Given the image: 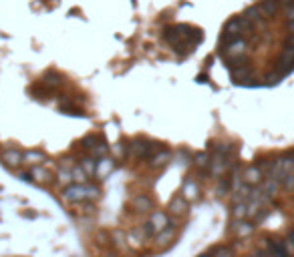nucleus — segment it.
Wrapping results in <instances>:
<instances>
[{
  "mask_svg": "<svg viewBox=\"0 0 294 257\" xmlns=\"http://www.w3.org/2000/svg\"><path fill=\"white\" fill-rule=\"evenodd\" d=\"M63 199L67 203H81V201H85L87 199V185H81V183L69 185L63 191Z\"/></svg>",
  "mask_w": 294,
  "mask_h": 257,
  "instance_id": "f257e3e1",
  "label": "nucleus"
},
{
  "mask_svg": "<svg viewBox=\"0 0 294 257\" xmlns=\"http://www.w3.org/2000/svg\"><path fill=\"white\" fill-rule=\"evenodd\" d=\"M266 249H268V253L272 257H290V253L286 249V243L282 239H268Z\"/></svg>",
  "mask_w": 294,
  "mask_h": 257,
  "instance_id": "f03ea898",
  "label": "nucleus"
},
{
  "mask_svg": "<svg viewBox=\"0 0 294 257\" xmlns=\"http://www.w3.org/2000/svg\"><path fill=\"white\" fill-rule=\"evenodd\" d=\"M246 48H248V44H246V41H244V39L234 41V43H230V44H228V48H226V58L230 60V58L242 56V54H246Z\"/></svg>",
  "mask_w": 294,
  "mask_h": 257,
  "instance_id": "7ed1b4c3",
  "label": "nucleus"
},
{
  "mask_svg": "<svg viewBox=\"0 0 294 257\" xmlns=\"http://www.w3.org/2000/svg\"><path fill=\"white\" fill-rule=\"evenodd\" d=\"M131 207H133L137 213H151L153 201H151L149 195H137V197L131 201Z\"/></svg>",
  "mask_w": 294,
  "mask_h": 257,
  "instance_id": "20e7f679",
  "label": "nucleus"
},
{
  "mask_svg": "<svg viewBox=\"0 0 294 257\" xmlns=\"http://www.w3.org/2000/svg\"><path fill=\"white\" fill-rule=\"evenodd\" d=\"M173 241H175V229H173V227H165V229H161V231L155 235V245L161 247V249L169 247Z\"/></svg>",
  "mask_w": 294,
  "mask_h": 257,
  "instance_id": "39448f33",
  "label": "nucleus"
},
{
  "mask_svg": "<svg viewBox=\"0 0 294 257\" xmlns=\"http://www.w3.org/2000/svg\"><path fill=\"white\" fill-rule=\"evenodd\" d=\"M169 211L175 215V217H184L188 213V199L184 195H178L173 197L171 203H169Z\"/></svg>",
  "mask_w": 294,
  "mask_h": 257,
  "instance_id": "423d86ee",
  "label": "nucleus"
},
{
  "mask_svg": "<svg viewBox=\"0 0 294 257\" xmlns=\"http://www.w3.org/2000/svg\"><path fill=\"white\" fill-rule=\"evenodd\" d=\"M151 225H153V229H155V233H159L161 229H165V227H169V217H167V213H163V211H153L151 213V221H149Z\"/></svg>",
  "mask_w": 294,
  "mask_h": 257,
  "instance_id": "0eeeda50",
  "label": "nucleus"
},
{
  "mask_svg": "<svg viewBox=\"0 0 294 257\" xmlns=\"http://www.w3.org/2000/svg\"><path fill=\"white\" fill-rule=\"evenodd\" d=\"M2 161H4V165L6 167H20V163H22V155L18 153V151H14V149H6V151H2Z\"/></svg>",
  "mask_w": 294,
  "mask_h": 257,
  "instance_id": "6e6552de",
  "label": "nucleus"
},
{
  "mask_svg": "<svg viewBox=\"0 0 294 257\" xmlns=\"http://www.w3.org/2000/svg\"><path fill=\"white\" fill-rule=\"evenodd\" d=\"M232 231L236 233V235H240V237H246V235H250L254 231V225L248 223V221H244V219H240V221H236V223L232 225Z\"/></svg>",
  "mask_w": 294,
  "mask_h": 257,
  "instance_id": "1a4fd4ad",
  "label": "nucleus"
},
{
  "mask_svg": "<svg viewBox=\"0 0 294 257\" xmlns=\"http://www.w3.org/2000/svg\"><path fill=\"white\" fill-rule=\"evenodd\" d=\"M278 6H280L278 0H262V2L258 4L262 16H274L278 12Z\"/></svg>",
  "mask_w": 294,
  "mask_h": 257,
  "instance_id": "9d476101",
  "label": "nucleus"
},
{
  "mask_svg": "<svg viewBox=\"0 0 294 257\" xmlns=\"http://www.w3.org/2000/svg\"><path fill=\"white\" fill-rule=\"evenodd\" d=\"M262 175H264V173L258 169V165H252V167H248L246 173H244V183H246V185H256V183L262 181Z\"/></svg>",
  "mask_w": 294,
  "mask_h": 257,
  "instance_id": "9b49d317",
  "label": "nucleus"
},
{
  "mask_svg": "<svg viewBox=\"0 0 294 257\" xmlns=\"http://www.w3.org/2000/svg\"><path fill=\"white\" fill-rule=\"evenodd\" d=\"M252 77V69L248 67V64H242V67H234L232 69V79L240 83V81H248Z\"/></svg>",
  "mask_w": 294,
  "mask_h": 257,
  "instance_id": "f8f14e48",
  "label": "nucleus"
},
{
  "mask_svg": "<svg viewBox=\"0 0 294 257\" xmlns=\"http://www.w3.org/2000/svg\"><path fill=\"white\" fill-rule=\"evenodd\" d=\"M111 169H113V161H111V159H101V161H97V171H95V175H97L99 179H105V175H107Z\"/></svg>",
  "mask_w": 294,
  "mask_h": 257,
  "instance_id": "ddd939ff",
  "label": "nucleus"
},
{
  "mask_svg": "<svg viewBox=\"0 0 294 257\" xmlns=\"http://www.w3.org/2000/svg\"><path fill=\"white\" fill-rule=\"evenodd\" d=\"M31 179L37 181V183H49V181H50V173H49L47 169H43V167H33Z\"/></svg>",
  "mask_w": 294,
  "mask_h": 257,
  "instance_id": "4468645a",
  "label": "nucleus"
},
{
  "mask_svg": "<svg viewBox=\"0 0 294 257\" xmlns=\"http://www.w3.org/2000/svg\"><path fill=\"white\" fill-rule=\"evenodd\" d=\"M143 241H145V235H143L141 229H139V231H129V233H127V245L139 249V247L143 245Z\"/></svg>",
  "mask_w": 294,
  "mask_h": 257,
  "instance_id": "2eb2a0df",
  "label": "nucleus"
},
{
  "mask_svg": "<svg viewBox=\"0 0 294 257\" xmlns=\"http://www.w3.org/2000/svg\"><path fill=\"white\" fill-rule=\"evenodd\" d=\"M232 217L240 221V219H248V203H236L232 209Z\"/></svg>",
  "mask_w": 294,
  "mask_h": 257,
  "instance_id": "dca6fc26",
  "label": "nucleus"
},
{
  "mask_svg": "<svg viewBox=\"0 0 294 257\" xmlns=\"http://www.w3.org/2000/svg\"><path fill=\"white\" fill-rule=\"evenodd\" d=\"M83 171H85L87 175H95V171H97V159L85 157V159H83Z\"/></svg>",
  "mask_w": 294,
  "mask_h": 257,
  "instance_id": "f3484780",
  "label": "nucleus"
},
{
  "mask_svg": "<svg viewBox=\"0 0 294 257\" xmlns=\"http://www.w3.org/2000/svg\"><path fill=\"white\" fill-rule=\"evenodd\" d=\"M244 16H246V18H248L252 24H254V22H256V24H260V22H262V12H260V8H258V6H252V8H248Z\"/></svg>",
  "mask_w": 294,
  "mask_h": 257,
  "instance_id": "a211bd4d",
  "label": "nucleus"
},
{
  "mask_svg": "<svg viewBox=\"0 0 294 257\" xmlns=\"http://www.w3.org/2000/svg\"><path fill=\"white\" fill-rule=\"evenodd\" d=\"M212 257H234V251L228 245H218L212 249Z\"/></svg>",
  "mask_w": 294,
  "mask_h": 257,
  "instance_id": "6ab92c4d",
  "label": "nucleus"
},
{
  "mask_svg": "<svg viewBox=\"0 0 294 257\" xmlns=\"http://www.w3.org/2000/svg\"><path fill=\"white\" fill-rule=\"evenodd\" d=\"M184 197L186 199H197V185L196 183H186L184 185Z\"/></svg>",
  "mask_w": 294,
  "mask_h": 257,
  "instance_id": "aec40b11",
  "label": "nucleus"
},
{
  "mask_svg": "<svg viewBox=\"0 0 294 257\" xmlns=\"http://www.w3.org/2000/svg\"><path fill=\"white\" fill-rule=\"evenodd\" d=\"M196 165H197L199 169H208V167L212 165V161H210V157L205 155V153H199V155L196 157Z\"/></svg>",
  "mask_w": 294,
  "mask_h": 257,
  "instance_id": "412c9836",
  "label": "nucleus"
},
{
  "mask_svg": "<svg viewBox=\"0 0 294 257\" xmlns=\"http://www.w3.org/2000/svg\"><path fill=\"white\" fill-rule=\"evenodd\" d=\"M83 149H89V151H95L97 145H95V135H89V137H85L81 143H79Z\"/></svg>",
  "mask_w": 294,
  "mask_h": 257,
  "instance_id": "4be33fe9",
  "label": "nucleus"
},
{
  "mask_svg": "<svg viewBox=\"0 0 294 257\" xmlns=\"http://www.w3.org/2000/svg\"><path fill=\"white\" fill-rule=\"evenodd\" d=\"M167 159H169V153H167V151H163L161 155H155V157H153V161H151V167L165 165V163H167Z\"/></svg>",
  "mask_w": 294,
  "mask_h": 257,
  "instance_id": "5701e85b",
  "label": "nucleus"
},
{
  "mask_svg": "<svg viewBox=\"0 0 294 257\" xmlns=\"http://www.w3.org/2000/svg\"><path fill=\"white\" fill-rule=\"evenodd\" d=\"M73 179L79 181L81 185H85V183H87V173H85L83 169H73Z\"/></svg>",
  "mask_w": 294,
  "mask_h": 257,
  "instance_id": "b1692460",
  "label": "nucleus"
},
{
  "mask_svg": "<svg viewBox=\"0 0 294 257\" xmlns=\"http://www.w3.org/2000/svg\"><path fill=\"white\" fill-rule=\"evenodd\" d=\"M284 243H286V249H288V253H290V255H294V229L288 233V237L284 239Z\"/></svg>",
  "mask_w": 294,
  "mask_h": 257,
  "instance_id": "393cba45",
  "label": "nucleus"
},
{
  "mask_svg": "<svg viewBox=\"0 0 294 257\" xmlns=\"http://www.w3.org/2000/svg\"><path fill=\"white\" fill-rule=\"evenodd\" d=\"M26 159L31 161V163H41V161H45V155L43 153H28Z\"/></svg>",
  "mask_w": 294,
  "mask_h": 257,
  "instance_id": "a878e982",
  "label": "nucleus"
},
{
  "mask_svg": "<svg viewBox=\"0 0 294 257\" xmlns=\"http://www.w3.org/2000/svg\"><path fill=\"white\" fill-rule=\"evenodd\" d=\"M278 4H280V6L290 8V6H294V0H278Z\"/></svg>",
  "mask_w": 294,
  "mask_h": 257,
  "instance_id": "bb28decb",
  "label": "nucleus"
},
{
  "mask_svg": "<svg viewBox=\"0 0 294 257\" xmlns=\"http://www.w3.org/2000/svg\"><path fill=\"white\" fill-rule=\"evenodd\" d=\"M286 18H288V20H294V6L286 8Z\"/></svg>",
  "mask_w": 294,
  "mask_h": 257,
  "instance_id": "cd10ccee",
  "label": "nucleus"
},
{
  "mask_svg": "<svg viewBox=\"0 0 294 257\" xmlns=\"http://www.w3.org/2000/svg\"><path fill=\"white\" fill-rule=\"evenodd\" d=\"M288 30H290L292 35H294V20H288Z\"/></svg>",
  "mask_w": 294,
  "mask_h": 257,
  "instance_id": "c85d7f7f",
  "label": "nucleus"
},
{
  "mask_svg": "<svg viewBox=\"0 0 294 257\" xmlns=\"http://www.w3.org/2000/svg\"><path fill=\"white\" fill-rule=\"evenodd\" d=\"M199 257H212V255H199Z\"/></svg>",
  "mask_w": 294,
  "mask_h": 257,
  "instance_id": "c756f323",
  "label": "nucleus"
}]
</instances>
